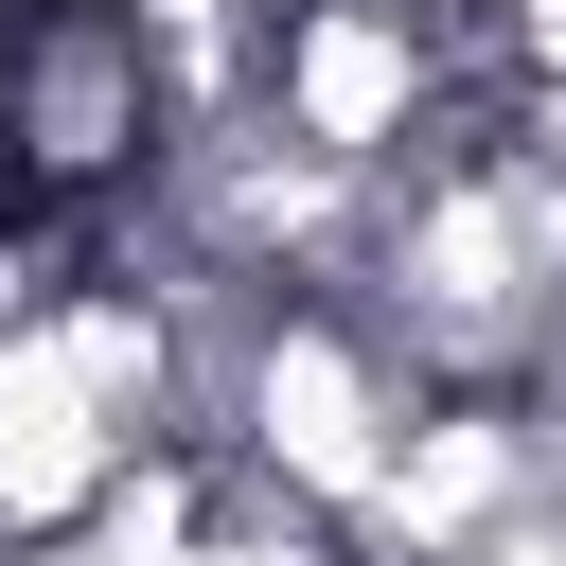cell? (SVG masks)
<instances>
[{"label": "cell", "mask_w": 566, "mask_h": 566, "mask_svg": "<svg viewBox=\"0 0 566 566\" xmlns=\"http://www.w3.org/2000/svg\"><path fill=\"white\" fill-rule=\"evenodd\" d=\"M177 53L142 0H0V195L18 212H142L177 159Z\"/></svg>", "instance_id": "cell-1"}]
</instances>
